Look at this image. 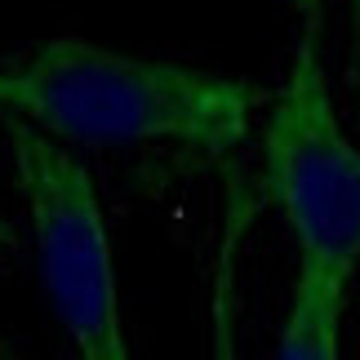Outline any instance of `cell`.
<instances>
[{
    "label": "cell",
    "instance_id": "3",
    "mask_svg": "<svg viewBox=\"0 0 360 360\" xmlns=\"http://www.w3.org/2000/svg\"><path fill=\"white\" fill-rule=\"evenodd\" d=\"M262 183L298 258L356 271L360 262V147L342 129L321 58V9L307 0L289 72L262 124Z\"/></svg>",
    "mask_w": 360,
    "mask_h": 360
},
{
    "label": "cell",
    "instance_id": "2",
    "mask_svg": "<svg viewBox=\"0 0 360 360\" xmlns=\"http://www.w3.org/2000/svg\"><path fill=\"white\" fill-rule=\"evenodd\" d=\"M13 183L27 205L49 311L85 360H124V316L116 285V254L94 174L72 143L0 112Z\"/></svg>",
    "mask_w": 360,
    "mask_h": 360
},
{
    "label": "cell",
    "instance_id": "4",
    "mask_svg": "<svg viewBox=\"0 0 360 360\" xmlns=\"http://www.w3.org/2000/svg\"><path fill=\"white\" fill-rule=\"evenodd\" d=\"M352 281H356V271L347 267L298 258V276H294V289H289L276 356L281 360H334L342 321H347Z\"/></svg>",
    "mask_w": 360,
    "mask_h": 360
},
{
    "label": "cell",
    "instance_id": "1",
    "mask_svg": "<svg viewBox=\"0 0 360 360\" xmlns=\"http://www.w3.org/2000/svg\"><path fill=\"white\" fill-rule=\"evenodd\" d=\"M262 107L254 80L53 36L0 63V112L72 147H187L227 156Z\"/></svg>",
    "mask_w": 360,
    "mask_h": 360
},
{
    "label": "cell",
    "instance_id": "6",
    "mask_svg": "<svg viewBox=\"0 0 360 360\" xmlns=\"http://www.w3.org/2000/svg\"><path fill=\"white\" fill-rule=\"evenodd\" d=\"M352 18H356V27H360V0H352Z\"/></svg>",
    "mask_w": 360,
    "mask_h": 360
},
{
    "label": "cell",
    "instance_id": "5",
    "mask_svg": "<svg viewBox=\"0 0 360 360\" xmlns=\"http://www.w3.org/2000/svg\"><path fill=\"white\" fill-rule=\"evenodd\" d=\"M5 249H13V227L0 218V254H5Z\"/></svg>",
    "mask_w": 360,
    "mask_h": 360
}]
</instances>
